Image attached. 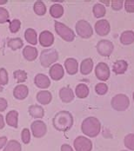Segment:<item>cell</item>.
<instances>
[{"label": "cell", "mask_w": 134, "mask_h": 151, "mask_svg": "<svg viewBox=\"0 0 134 151\" xmlns=\"http://www.w3.org/2000/svg\"><path fill=\"white\" fill-rule=\"evenodd\" d=\"M6 123L12 128H17L18 125V112L16 110H12L7 113L6 117Z\"/></svg>", "instance_id": "obj_22"}, {"label": "cell", "mask_w": 134, "mask_h": 151, "mask_svg": "<svg viewBox=\"0 0 134 151\" xmlns=\"http://www.w3.org/2000/svg\"><path fill=\"white\" fill-rule=\"evenodd\" d=\"M74 119L72 115L66 110H61L58 112L52 119L53 127L61 132H66L70 130L73 125Z\"/></svg>", "instance_id": "obj_1"}, {"label": "cell", "mask_w": 134, "mask_h": 151, "mask_svg": "<svg viewBox=\"0 0 134 151\" xmlns=\"http://www.w3.org/2000/svg\"><path fill=\"white\" fill-rule=\"evenodd\" d=\"M50 14L54 18H59L64 14V7L60 4H53L50 8Z\"/></svg>", "instance_id": "obj_27"}, {"label": "cell", "mask_w": 134, "mask_h": 151, "mask_svg": "<svg viewBox=\"0 0 134 151\" xmlns=\"http://www.w3.org/2000/svg\"><path fill=\"white\" fill-rule=\"evenodd\" d=\"M64 68L69 75H75L78 70V63L75 58H69L64 61Z\"/></svg>", "instance_id": "obj_17"}, {"label": "cell", "mask_w": 134, "mask_h": 151, "mask_svg": "<svg viewBox=\"0 0 134 151\" xmlns=\"http://www.w3.org/2000/svg\"><path fill=\"white\" fill-rule=\"evenodd\" d=\"M9 12L8 11L4 8V7H0V24H4L9 21Z\"/></svg>", "instance_id": "obj_37"}, {"label": "cell", "mask_w": 134, "mask_h": 151, "mask_svg": "<svg viewBox=\"0 0 134 151\" xmlns=\"http://www.w3.org/2000/svg\"><path fill=\"white\" fill-rule=\"evenodd\" d=\"M124 6H125V9L127 12H129V13H133L134 12V0L125 1Z\"/></svg>", "instance_id": "obj_39"}, {"label": "cell", "mask_w": 134, "mask_h": 151, "mask_svg": "<svg viewBox=\"0 0 134 151\" xmlns=\"http://www.w3.org/2000/svg\"><path fill=\"white\" fill-rule=\"evenodd\" d=\"M82 132L88 137H96L101 130V123L99 120L94 116L85 118L81 125Z\"/></svg>", "instance_id": "obj_2"}, {"label": "cell", "mask_w": 134, "mask_h": 151, "mask_svg": "<svg viewBox=\"0 0 134 151\" xmlns=\"http://www.w3.org/2000/svg\"><path fill=\"white\" fill-rule=\"evenodd\" d=\"M95 91L99 96H104L108 91V86L104 83H99L95 86Z\"/></svg>", "instance_id": "obj_35"}, {"label": "cell", "mask_w": 134, "mask_h": 151, "mask_svg": "<svg viewBox=\"0 0 134 151\" xmlns=\"http://www.w3.org/2000/svg\"><path fill=\"white\" fill-rule=\"evenodd\" d=\"M59 97L63 103L69 104L74 99L73 91L70 87H63L59 91Z\"/></svg>", "instance_id": "obj_14"}, {"label": "cell", "mask_w": 134, "mask_h": 151, "mask_svg": "<svg viewBox=\"0 0 134 151\" xmlns=\"http://www.w3.org/2000/svg\"><path fill=\"white\" fill-rule=\"evenodd\" d=\"M101 3H102V4H103V5H104V4H106L107 6H109V4H111V2H110V1H104V0H103V1H101Z\"/></svg>", "instance_id": "obj_45"}, {"label": "cell", "mask_w": 134, "mask_h": 151, "mask_svg": "<svg viewBox=\"0 0 134 151\" xmlns=\"http://www.w3.org/2000/svg\"><path fill=\"white\" fill-rule=\"evenodd\" d=\"M120 43L124 45H132L134 43V31L125 30L120 35Z\"/></svg>", "instance_id": "obj_23"}, {"label": "cell", "mask_w": 134, "mask_h": 151, "mask_svg": "<svg viewBox=\"0 0 134 151\" xmlns=\"http://www.w3.org/2000/svg\"><path fill=\"white\" fill-rule=\"evenodd\" d=\"M76 33L82 38H89L93 34V29L87 21L79 20L76 24Z\"/></svg>", "instance_id": "obj_6"}, {"label": "cell", "mask_w": 134, "mask_h": 151, "mask_svg": "<svg viewBox=\"0 0 134 151\" xmlns=\"http://www.w3.org/2000/svg\"><path fill=\"white\" fill-rule=\"evenodd\" d=\"M92 12H93V15L95 17L97 18H101L105 15V12H106V10H105V7L104 5H103L102 4H96L95 5H93V8H92Z\"/></svg>", "instance_id": "obj_28"}, {"label": "cell", "mask_w": 134, "mask_h": 151, "mask_svg": "<svg viewBox=\"0 0 134 151\" xmlns=\"http://www.w3.org/2000/svg\"><path fill=\"white\" fill-rule=\"evenodd\" d=\"M21 28V22L18 19H13L12 22H10L9 29L12 33H17Z\"/></svg>", "instance_id": "obj_36"}, {"label": "cell", "mask_w": 134, "mask_h": 151, "mask_svg": "<svg viewBox=\"0 0 134 151\" xmlns=\"http://www.w3.org/2000/svg\"><path fill=\"white\" fill-rule=\"evenodd\" d=\"M61 151H74L73 149L68 144H63L61 146Z\"/></svg>", "instance_id": "obj_43"}, {"label": "cell", "mask_w": 134, "mask_h": 151, "mask_svg": "<svg viewBox=\"0 0 134 151\" xmlns=\"http://www.w3.org/2000/svg\"><path fill=\"white\" fill-rule=\"evenodd\" d=\"M133 101H134V92H133Z\"/></svg>", "instance_id": "obj_47"}, {"label": "cell", "mask_w": 134, "mask_h": 151, "mask_svg": "<svg viewBox=\"0 0 134 151\" xmlns=\"http://www.w3.org/2000/svg\"><path fill=\"white\" fill-rule=\"evenodd\" d=\"M55 30L60 37H62L66 42H72L75 38V33L73 30L64 24L55 21Z\"/></svg>", "instance_id": "obj_4"}, {"label": "cell", "mask_w": 134, "mask_h": 151, "mask_svg": "<svg viewBox=\"0 0 134 151\" xmlns=\"http://www.w3.org/2000/svg\"><path fill=\"white\" fill-rule=\"evenodd\" d=\"M7 3V0H0V4H4Z\"/></svg>", "instance_id": "obj_46"}, {"label": "cell", "mask_w": 134, "mask_h": 151, "mask_svg": "<svg viewBox=\"0 0 134 151\" xmlns=\"http://www.w3.org/2000/svg\"><path fill=\"white\" fill-rule=\"evenodd\" d=\"M8 106V103L6 101V99L3 98V97H0V112H3L6 109Z\"/></svg>", "instance_id": "obj_41"}, {"label": "cell", "mask_w": 134, "mask_h": 151, "mask_svg": "<svg viewBox=\"0 0 134 151\" xmlns=\"http://www.w3.org/2000/svg\"><path fill=\"white\" fill-rule=\"evenodd\" d=\"M93 69V61L91 58H85L82 61L80 65V72L82 75H88Z\"/></svg>", "instance_id": "obj_24"}, {"label": "cell", "mask_w": 134, "mask_h": 151, "mask_svg": "<svg viewBox=\"0 0 134 151\" xmlns=\"http://www.w3.org/2000/svg\"><path fill=\"white\" fill-rule=\"evenodd\" d=\"M111 30V25L106 19H100L95 24V31L99 36L104 37L109 34Z\"/></svg>", "instance_id": "obj_11"}, {"label": "cell", "mask_w": 134, "mask_h": 151, "mask_svg": "<svg viewBox=\"0 0 134 151\" xmlns=\"http://www.w3.org/2000/svg\"><path fill=\"white\" fill-rule=\"evenodd\" d=\"M54 43V36L49 30H44L39 35V44L43 47H50Z\"/></svg>", "instance_id": "obj_12"}, {"label": "cell", "mask_w": 134, "mask_h": 151, "mask_svg": "<svg viewBox=\"0 0 134 151\" xmlns=\"http://www.w3.org/2000/svg\"><path fill=\"white\" fill-rule=\"evenodd\" d=\"M34 12L38 16H43L46 13V5L42 1H37L33 6Z\"/></svg>", "instance_id": "obj_31"}, {"label": "cell", "mask_w": 134, "mask_h": 151, "mask_svg": "<svg viewBox=\"0 0 134 151\" xmlns=\"http://www.w3.org/2000/svg\"><path fill=\"white\" fill-rule=\"evenodd\" d=\"M111 6L114 11H120L124 6V1H122V0H112L111 2Z\"/></svg>", "instance_id": "obj_40"}, {"label": "cell", "mask_w": 134, "mask_h": 151, "mask_svg": "<svg viewBox=\"0 0 134 151\" xmlns=\"http://www.w3.org/2000/svg\"><path fill=\"white\" fill-rule=\"evenodd\" d=\"M111 104L113 109L117 111H125L130 106V100L125 94H118L112 99Z\"/></svg>", "instance_id": "obj_5"}, {"label": "cell", "mask_w": 134, "mask_h": 151, "mask_svg": "<svg viewBox=\"0 0 134 151\" xmlns=\"http://www.w3.org/2000/svg\"><path fill=\"white\" fill-rule=\"evenodd\" d=\"M4 125H5V123H4V116L0 114V129H4Z\"/></svg>", "instance_id": "obj_44"}, {"label": "cell", "mask_w": 134, "mask_h": 151, "mask_svg": "<svg viewBox=\"0 0 134 151\" xmlns=\"http://www.w3.org/2000/svg\"><path fill=\"white\" fill-rule=\"evenodd\" d=\"M30 129L32 135L36 138H41L45 136L47 133V127L46 124L43 121L37 120L33 122L30 125Z\"/></svg>", "instance_id": "obj_9"}, {"label": "cell", "mask_w": 134, "mask_h": 151, "mask_svg": "<svg viewBox=\"0 0 134 151\" xmlns=\"http://www.w3.org/2000/svg\"><path fill=\"white\" fill-rule=\"evenodd\" d=\"M64 74V68L59 63H55L50 68L49 75L51 76V78L54 81H59L60 79H62Z\"/></svg>", "instance_id": "obj_13"}, {"label": "cell", "mask_w": 134, "mask_h": 151, "mask_svg": "<svg viewBox=\"0 0 134 151\" xmlns=\"http://www.w3.org/2000/svg\"><path fill=\"white\" fill-rule=\"evenodd\" d=\"M29 90L24 84H17L13 90V96L17 100H24L28 96Z\"/></svg>", "instance_id": "obj_15"}, {"label": "cell", "mask_w": 134, "mask_h": 151, "mask_svg": "<svg viewBox=\"0 0 134 151\" xmlns=\"http://www.w3.org/2000/svg\"><path fill=\"white\" fill-rule=\"evenodd\" d=\"M13 76L17 80V83H24L27 79V73L22 70H17L13 72Z\"/></svg>", "instance_id": "obj_32"}, {"label": "cell", "mask_w": 134, "mask_h": 151, "mask_svg": "<svg viewBox=\"0 0 134 151\" xmlns=\"http://www.w3.org/2000/svg\"><path fill=\"white\" fill-rule=\"evenodd\" d=\"M9 81L8 72L4 68H0V90L2 91V86L6 85Z\"/></svg>", "instance_id": "obj_33"}, {"label": "cell", "mask_w": 134, "mask_h": 151, "mask_svg": "<svg viewBox=\"0 0 134 151\" xmlns=\"http://www.w3.org/2000/svg\"><path fill=\"white\" fill-rule=\"evenodd\" d=\"M90 90L88 88V86L85 84V83H79L77 85L76 89H75V94L76 96L80 98V99H83V98H85L88 96L89 95Z\"/></svg>", "instance_id": "obj_25"}, {"label": "cell", "mask_w": 134, "mask_h": 151, "mask_svg": "<svg viewBox=\"0 0 134 151\" xmlns=\"http://www.w3.org/2000/svg\"><path fill=\"white\" fill-rule=\"evenodd\" d=\"M128 69V63L125 60L116 61L112 65V70L116 75L124 74Z\"/></svg>", "instance_id": "obj_20"}, {"label": "cell", "mask_w": 134, "mask_h": 151, "mask_svg": "<svg viewBox=\"0 0 134 151\" xmlns=\"http://www.w3.org/2000/svg\"><path fill=\"white\" fill-rule=\"evenodd\" d=\"M96 47H97V51L102 57H110L112 55L113 50H114L113 44L107 39L100 40L97 44Z\"/></svg>", "instance_id": "obj_7"}, {"label": "cell", "mask_w": 134, "mask_h": 151, "mask_svg": "<svg viewBox=\"0 0 134 151\" xmlns=\"http://www.w3.org/2000/svg\"><path fill=\"white\" fill-rule=\"evenodd\" d=\"M37 100L43 105L49 104L52 100L51 93L48 91H40L37 93Z\"/></svg>", "instance_id": "obj_19"}, {"label": "cell", "mask_w": 134, "mask_h": 151, "mask_svg": "<svg viewBox=\"0 0 134 151\" xmlns=\"http://www.w3.org/2000/svg\"><path fill=\"white\" fill-rule=\"evenodd\" d=\"M38 55V51L35 47L27 45L23 50V56L27 61H34Z\"/></svg>", "instance_id": "obj_18"}, {"label": "cell", "mask_w": 134, "mask_h": 151, "mask_svg": "<svg viewBox=\"0 0 134 151\" xmlns=\"http://www.w3.org/2000/svg\"><path fill=\"white\" fill-rule=\"evenodd\" d=\"M34 83H35L36 86L39 89H47L51 84V81H50L49 77L45 74L36 75L35 78H34Z\"/></svg>", "instance_id": "obj_16"}, {"label": "cell", "mask_w": 134, "mask_h": 151, "mask_svg": "<svg viewBox=\"0 0 134 151\" xmlns=\"http://www.w3.org/2000/svg\"><path fill=\"white\" fill-rule=\"evenodd\" d=\"M22 147L21 144L16 141V140H11L7 142V144L4 147V151H21Z\"/></svg>", "instance_id": "obj_30"}, {"label": "cell", "mask_w": 134, "mask_h": 151, "mask_svg": "<svg viewBox=\"0 0 134 151\" xmlns=\"http://www.w3.org/2000/svg\"><path fill=\"white\" fill-rule=\"evenodd\" d=\"M124 143L128 150L134 151V134H128L125 136L124 139Z\"/></svg>", "instance_id": "obj_34"}, {"label": "cell", "mask_w": 134, "mask_h": 151, "mask_svg": "<svg viewBox=\"0 0 134 151\" xmlns=\"http://www.w3.org/2000/svg\"><path fill=\"white\" fill-rule=\"evenodd\" d=\"M95 75L97 78L102 82L107 81L111 75L109 66L105 63H99L95 67Z\"/></svg>", "instance_id": "obj_10"}, {"label": "cell", "mask_w": 134, "mask_h": 151, "mask_svg": "<svg viewBox=\"0 0 134 151\" xmlns=\"http://www.w3.org/2000/svg\"><path fill=\"white\" fill-rule=\"evenodd\" d=\"M25 40L32 45H36L38 44V35L34 29L29 28L25 31Z\"/></svg>", "instance_id": "obj_26"}, {"label": "cell", "mask_w": 134, "mask_h": 151, "mask_svg": "<svg viewBox=\"0 0 134 151\" xmlns=\"http://www.w3.org/2000/svg\"><path fill=\"white\" fill-rule=\"evenodd\" d=\"M7 144V137L6 136H1L0 137V150L3 149Z\"/></svg>", "instance_id": "obj_42"}, {"label": "cell", "mask_w": 134, "mask_h": 151, "mask_svg": "<svg viewBox=\"0 0 134 151\" xmlns=\"http://www.w3.org/2000/svg\"><path fill=\"white\" fill-rule=\"evenodd\" d=\"M39 59H40L41 65L45 68H48L58 61L59 53L55 49H52V48L45 49L41 51Z\"/></svg>", "instance_id": "obj_3"}, {"label": "cell", "mask_w": 134, "mask_h": 151, "mask_svg": "<svg viewBox=\"0 0 134 151\" xmlns=\"http://www.w3.org/2000/svg\"><path fill=\"white\" fill-rule=\"evenodd\" d=\"M7 45H8V47H10L12 50H17L21 49L24 46V42L19 37L11 38V39H9Z\"/></svg>", "instance_id": "obj_29"}, {"label": "cell", "mask_w": 134, "mask_h": 151, "mask_svg": "<svg viewBox=\"0 0 134 151\" xmlns=\"http://www.w3.org/2000/svg\"><path fill=\"white\" fill-rule=\"evenodd\" d=\"M21 139L25 144H28L30 142V132L28 129H24L21 133Z\"/></svg>", "instance_id": "obj_38"}, {"label": "cell", "mask_w": 134, "mask_h": 151, "mask_svg": "<svg viewBox=\"0 0 134 151\" xmlns=\"http://www.w3.org/2000/svg\"><path fill=\"white\" fill-rule=\"evenodd\" d=\"M28 111L30 116H32L33 118H43L45 116V109H43V107L38 104L30 105L28 109Z\"/></svg>", "instance_id": "obj_21"}, {"label": "cell", "mask_w": 134, "mask_h": 151, "mask_svg": "<svg viewBox=\"0 0 134 151\" xmlns=\"http://www.w3.org/2000/svg\"><path fill=\"white\" fill-rule=\"evenodd\" d=\"M122 151H127V150H122Z\"/></svg>", "instance_id": "obj_48"}, {"label": "cell", "mask_w": 134, "mask_h": 151, "mask_svg": "<svg viewBox=\"0 0 134 151\" xmlns=\"http://www.w3.org/2000/svg\"><path fill=\"white\" fill-rule=\"evenodd\" d=\"M76 151H91L92 142L91 141L85 136H78L73 142Z\"/></svg>", "instance_id": "obj_8"}]
</instances>
